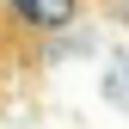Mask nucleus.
<instances>
[{"label":"nucleus","instance_id":"1","mask_svg":"<svg viewBox=\"0 0 129 129\" xmlns=\"http://www.w3.org/2000/svg\"><path fill=\"white\" fill-rule=\"evenodd\" d=\"M80 12H86V0H0V25H6L19 43L55 37V31L80 25Z\"/></svg>","mask_w":129,"mask_h":129},{"label":"nucleus","instance_id":"2","mask_svg":"<svg viewBox=\"0 0 129 129\" xmlns=\"http://www.w3.org/2000/svg\"><path fill=\"white\" fill-rule=\"evenodd\" d=\"M92 6H99L111 25H123V31H129V0H92Z\"/></svg>","mask_w":129,"mask_h":129},{"label":"nucleus","instance_id":"3","mask_svg":"<svg viewBox=\"0 0 129 129\" xmlns=\"http://www.w3.org/2000/svg\"><path fill=\"white\" fill-rule=\"evenodd\" d=\"M0 37H12V31H6V25H0ZM12 43H19V37H12Z\"/></svg>","mask_w":129,"mask_h":129}]
</instances>
